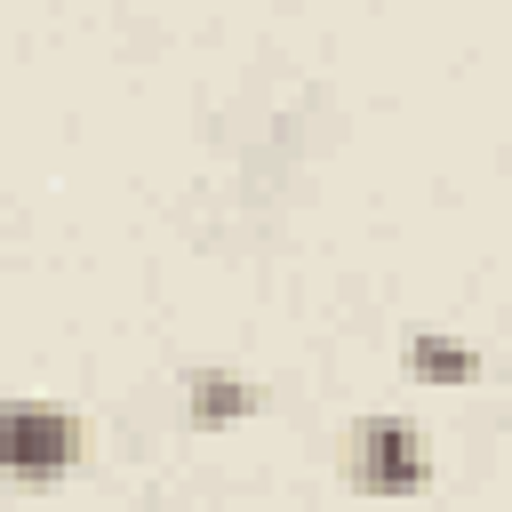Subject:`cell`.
I'll return each instance as SVG.
<instances>
[{
  "mask_svg": "<svg viewBox=\"0 0 512 512\" xmlns=\"http://www.w3.org/2000/svg\"><path fill=\"white\" fill-rule=\"evenodd\" d=\"M344 472L360 496H424L432 488V448L408 416H360L344 440Z\"/></svg>",
  "mask_w": 512,
  "mask_h": 512,
  "instance_id": "obj_1",
  "label": "cell"
},
{
  "mask_svg": "<svg viewBox=\"0 0 512 512\" xmlns=\"http://www.w3.org/2000/svg\"><path fill=\"white\" fill-rule=\"evenodd\" d=\"M80 448H88V432H80L72 408H56V400H8L0 408V472L56 480V472L80 464Z\"/></svg>",
  "mask_w": 512,
  "mask_h": 512,
  "instance_id": "obj_2",
  "label": "cell"
},
{
  "mask_svg": "<svg viewBox=\"0 0 512 512\" xmlns=\"http://www.w3.org/2000/svg\"><path fill=\"white\" fill-rule=\"evenodd\" d=\"M256 408H264V384H248L240 368H192V384H184V416H192L200 432L240 424V416H256Z\"/></svg>",
  "mask_w": 512,
  "mask_h": 512,
  "instance_id": "obj_3",
  "label": "cell"
},
{
  "mask_svg": "<svg viewBox=\"0 0 512 512\" xmlns=\"http://www.w3.org/2000/svg\"><path fill=\"white\" fill-rule=\"evenodd\" d=\"M472 368H480V352L472 344H456V336H408V376H424V384H472Z\"/></svg>",
  "mask_w": 512,
  "mask_h": 512,
  "instance_id": "obj_4",
  "label": "cell"
}]
</instances>
